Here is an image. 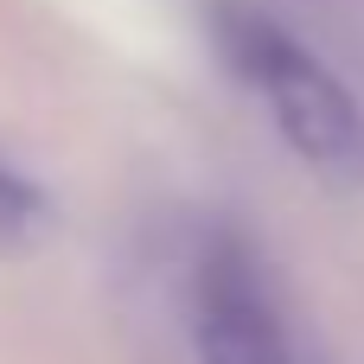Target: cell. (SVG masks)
Segmentation results:
<instances>
[{
  "label": "cell",
  "instance_id": "3957f363",
  "mask_svg": "<svg viewBox=\"0 0 364 364\" xmlns=\"http://www.w3.org/2000/svg\"><path fill=\"white\" fill-rule=\"evenodd\" d=\"M45 224H51V211H45V192L0 154V262H13V256H26L38 237H45Z\"/></svg>",
  "mask_w": 364,
  "mask_h": 364
},
{
  "label": "cell",
  "instance_id": "6da1fadb",
  "mask_svg": "<svg viewBox=\"0 0 364 364\" xmlns=\"http://www.w3.org/2000/svg\"><path fill=\"white\" fill-rule=\"evenodd\" d=\"M205 32L230 77L275 115L282 141L320 173H364V109L275 13L250 0H205Z\"/></svg>",
  "mask_w": 364,
  "mask_h": 364
},
{
  "label": "cell",
  "instance_id": "7a4b0ae2",
  "mask_svg": "<svg viewBox=\"0 0 364 364\" xmlns=\"http://www.w3.org/2000/svg\"><path fill=\"white\" fill-rule=\"evenodd\" d=\"M192 339H198V364H307L243 237L205 243L192 269Z\"/></svg>",
  "mask_w": 364,
  "mask_h": 364
}]
</instances>
